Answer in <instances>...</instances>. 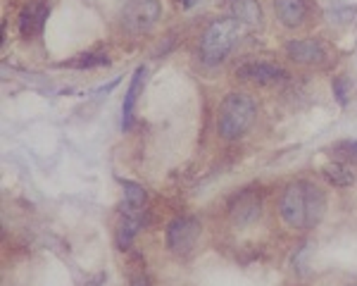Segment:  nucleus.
Listing matches in <instances>:
<instances>
[{
	"label": "nucleus",
	"instance_id": "20",
	"mask_svg": "<svg viewBox=\"0 0 357 286\" xmlns=\"http://www.w3.org/2000/svg\"><path fill=\"white\" fill-rule=\"evenodd\" d=\"M195 3H198V0H183V8H193Z\"/></svg>",
	"mask_w": 357,
	"mask_h": 286
},
{
	"label": "nucleus",
	"instance_id": "11",
	"mask_svg": "<svg viewBox=\"0 0 357 286\" xmlns=\"http://www.w3.org/2000/svg\"><path fill=\"white\" fill-rule=\"evenodd\" d=\"M141 227H143V208H129V205H124L122 222H119V227H117V246L119 248L122 250L129 248Z\"/></svg>",
	"mask_w": 357,
	"mask_h": 286
},
{
	"label": "nucleus",
	"instance_id": "8",
	"mask_svg": "<svg viewBox=\"0 0 357 286\" xmlns=\"http://www.w3.org/2000/svg\"><path fill=\"white\" fill-rule=\"evenodd\" d=\"M286 55L293 62H301V65H321L326 50L317 38H298V41L286 43Z\"/></svg>",
	"mask_w": 357,
	"mask_h": 286
},
{
	"label": "nucleus",
	"instance_id": "14",
	"mask_svg": "<svg viewBox=\"0 0 357 286\" xmlns=\"http://www.w3.org/2000/svg\"><path fill=\"white\" fill-rule=\"evenodd\" d=\"M321 174L326 176V181H329V184L338 186V188H345V186H350L355 181L353 172L345 167L343 163H329V165H324V167H321Z\"/></svg>",
	"mask_w": 357,
	"mask_h": 286
},
{
	"label": "nucleus",
	"instance_id": "2",
	"mask_svg": "<svg viewBox=\"0 0 357 286\" xmlns=\"http://www.w3.org/2000/svg\"><path fill=\"white\" fill-rule=\"evenodd\" d=\"M257 119V105L245 93H229L222 100L220 114H217V131L222 139L236 141L245 136Z\"/></svg>",
	"mask_w": 357,
	"mask_h": 286
},
{
	"label": "nucleus",
	"instance_id": "15",
	"mask_svg": "<svg viewBox=\"0 0 357 286\" xmlns=\"http://www.w3.org/2000/svg\"><path fill=\"white\" fill-rule=\"evenodd\" d=\"M107 65H110V60L102 53H84L77 55L74 60L65 62V67H74V70H93V67H107Z\"/></svg>",
	"mask_w": 357,
	"mask_h": 286
},
{
	"label": "nucleus",
	"instance_id": "1",
	"mask_svg": "<svg viewBox=\"0 0 357 286\" xmlns=\"http://www.w3.org/2000/svg\"><path fill=\"white\" fill-rule=\"evenodd\" d=\"M279 210L284 222L293 229H312L321 222L326 210V196L319 186L310 181L289 184L279 200Z\"/></svg>",
	"mask_w": 357,
	"mask_h": 286
},
{
	"label": "nucleus",
	"instance_id": "10",
	"mask_svg": "<svg viewBox=\"0 0 357 286\" xmlns=\"http://www.w3.org/2000/svg\"><path fill=\"white\" fill-rule=\"evenodd\" d=\"M146 77H148V70L141 65V67H138V70L134 72L129 89H126V93H124V103H122V129H124V131H129L131 127H134L136 100H138V96H141L143 86H146Z\"/></svg>",
	"mask_w": 357,
	"mask_h": 286
},
{
	"label": "nucleus",
	"instance_id": "18",
	"mask_svg": "<svg viewBox=\"0 0 357 286\" xmlns=\"http://www.w3.org/2000/svg\"><path fill=\"white\" fill-rule=\"evenodd\" d=\"M333 96L341 105H348V96H350V79L348 77H338L333 82Z\"/></svg>",
	"mask_w": 357,
	"mask_h": 286
},
{
	"label": "nucleus",
	"instance_id": "4",
	"mask_svg": "<svg viewBox=\"0 0 357 286\" xmlns=\"http://www.w3.org/2000/svg\"><path fill=\"white\" fill-rule=\"evenodd\" d=\"M162 15L160 0H129L122 10V27L131 33H143L158 24Z\"/></svg>",
	"mask_w": 357,
	"mask_h": 286
},
{
	"label": "nucleus",
	"instance_id": "13",
	"mask_svg": "<svg viewBox=\"0 0 357 286\" xmlns=\"http://www.w3.org/2000/svg\"><path fill=\"white\" fill-rule=\"evenodd\" d=\"M229 5H231L234 20H238L241 24H262V8L257 0H231Z\"/></svg>",
	"mask_w": 357,
	"mask_h": 286
},
{
	"label": "nucleus",
	"instance_id": "6",
	"mask_svg": "<svg viewBox=\"0 0 357 286\" xmlns=\"http://www.w3.org/2000/svg\"><path fill=\"white\" fill-rule=\"evenodd\" d=\"M236 77L243 79V82L257 84V86H274L289 79V72L281 70L274 62H264V60H248L243 65H238Z\"/></svg>",
	"mask_w": 357,
	"mask_h": 286
},
{
	"label": "nucleus",
	"instance_id": "7",
	"mask_svg": "<svg viewBox=\"0 0 357 286\" xmlns=\"http://www.w3.org/2000/svg\"><path fill=\"white\" fill-rule=\"evenodd\" d=\"M262 213V198L257 191L248 188V191H241L238 196L231 200L229 205V215H231V222L238 227H245V225H252V222L260 217Z\"/></svg>",
	"mask_w": 357,
	"mask_h": 286
},
{
	"label": "nucleus",
	"instance_id": "3",
	"mask_svg": "<svg viewBox=\"0 0 357 286\" xmlns=\"http://www.w3.org/2000/svg\"><path fill=\"white\" fill-rule=\"evenodd\" d=\"M238 20L234 17H224L215 20L205 29L203 38H200V60L205 65H220V62L231 53V48L238 41Z\"/></svg>",
	"mask_w": 357,
	"mask_h": 286
},
{
	"label": "nucleus",
	"instance_id": "16",
	"mask_svg": "<svg viewBox=\"0 0 357 286\" xmlns=\"http://www.w3.org/2000/svg\"><path fill=\"white\" fill-rule=\"evenodd\" d=\"M119 181H122V186H124V205H129V208H143L148 198L146 188L129 179H119Z\"/></svg>",
	"mask_w": 357,
	"mask_h": 286
},
{
	"label": "nucleus",
	"instance_id": "5",
	"mask_svg": "<svg viewBox=\"0 0 357 286\" xmlns=\"http://www.w3.org/2000/svg\"><path fill=\"white\" fill-rule=\"evenodd\" d=\"M200 239V222L195 217H176L167 227V248L176 255H186Z\"/></svg>",
	"mask_w": 357,
	"mask_h": 286
},
{
	"label": "nucleus",
	"instance_id": "19",
	"mask_svg": "<svg viewBox=\"0 0 357 286\" xmlns=\"http://www.w3.org/2000/svg\"><path fill=\"white\" fill-rule=\"evenodd\" d=\"M134 286H148V279L143 274H138V277H134Z\"/></svg>",
	"mask_w": 357,
	"mask_h": 286
},
{
	"label": "nucleus",
	"instance_id": "12",
	"mask_svg": "<svg viewBox=\"0 0 357 286\" xmlns=\"http://www.w3.org/2000/svg\"><path fill=\"white\" fill-rule=\"evenodd\" d=\"M305 15H307L305 0H276V17L284 27H301L305 22Z\"/></svg>",
	"mask_w": 357,
	"mask_h": 286
},
{
	"label": "nucleus",
	"instance_id": "17",
	"mask_svg": "<svg viewBox=\"0 0 357 286\" xmlns=\"http://www.w3.org/2000/svg\"><path fill=\"white\" fill-rule=\"evenodd\" d=\"M331 156L336 160H341L345 165H357V141L345 139L331 146Z\"/></svg>",
	"mask_w": 357,
	"mask_h": 286
},
{
	"label": "nucleus",
	"instance_id": "9",
	"mask_svg": "<svg viewBox=\"0 0 357 286\" xmlns=\"http://www.w3.org/2000/svg\"><path fill=\"white\" fill-rule=\"evenodd\" d=\"M48 20V5L43 0H31L20 13V33L24 38H33L43 31V24Z\"/></svg>",
	"mask_w": 357,
	"mask_h": 286
}]
</instances>
